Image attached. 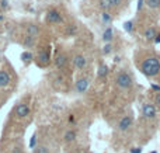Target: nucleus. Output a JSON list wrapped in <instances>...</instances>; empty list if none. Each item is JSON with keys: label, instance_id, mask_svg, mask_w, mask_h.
<instances>
[{"label": "nucleus", "instance_id": "1", "mask_svg": "<svg viewBox=\"0 0 160 153\" xmlns=\"http://www.w3.org/2000/svg\"><path fill=\"white\" fill-rule=\"evenodd\" d=\"M141 70L148 77H155L160 73V59L156 55H148L142 61Z\"/></svg>", "mask_w": 160, "mask_h": 153}, {"label": "nucleus", "instance_id": "2", "mask_svg": "<svg viewBox=\"0 0 160 153\" xmlns=\"http://www.w3.org/2000/svg\"><path fill=\"white\" fill-rule=\"evenodd\" d=\"M115 84L121 90H129V89H132V86H133V80L129 73L119 72L118 75L115 76Z\"/></svg>", "mask_w": 160, "mask_h": 153}, {"label": "nucleus", "instance_id": "3", "mask_svg": "<svg viewBox=\"0 0 160 153\" xmlns=\"http://www.w3.org/2000/svg\"><path fill=\"white\" fill-rule=\"evenodd\" d=\"M142 115L143 118L146 120H155L156 115H158V110H156L155 104H150V103H145L142 106Z\"/></svg>", "mask_w": 160, "mask_h": 153}, {"label": "nucleus", "instance_id": "4", "mask_svg": "<svg viewBox=\"0 0 160 153\" xmlns=\"http://www.w3.org/2000/svg\"><path fill=\"white\" fill-rule=\"evenodd\" d=\"M132 124H133V118L131 117V115H125V117H122L121 120L118 121L117 128H118V131L125 132V131H128V129L132 126Z\"/></svg>", "mask_w": 160, "mask_h": 153}, {"label": "nucleus", "instance_id": "5", "mask_svg": "<svg viewBox=\"0 0 160 153\" xmlns=\"http://www.w3.org/2000/svg\"><path fill=\"white\" fill-rule=\"evenodd\" d=\"M88 86H90V80H88L87 77H80V79H78V81H76V84H75L76 93H79V94H83V93L87 91Z\"/></svg>", "mask_w": 160, "mask_h": 153}, {"label": "nucleus", "instance_id": "6", "mask_svg": "<svg viewBox=\"0 0 160 153\" xmlns=\"http://www.w3.org/2000/svg\"><path fill=\"white\" fill-rule=\"evenodd\" d=\"M14 112H16V115L18 118H25L30 115V107L24 103H20V104H17V107L14 108Z\"/></svg>", "mask_w": 160, "mask_h": 153}, {"label": "nucleus", "instance_id": "7", "mask_svg": "<svg viewBox=\"0 0 160 153\" xmlns=\"http://www.w3.org/2000/svg\"><path fill=\"white\" fill-rule=\"evenodd\" d=\"M47 20H48V22H51V24H61V22L63 21L62 16L59 14V11H56V10H49L48 11Z\"/></svg>", "mask_w": 160, "mask_h": 153}, {"label": "nucleus", "instance_id": "8", "mask_svg": "<svg viewBox=\"0 0 160 153\" xmlns=\"http://www.w3.org/2000/svg\"><path fill=\"white\" fill-rule=\"evenodd\" d=\"M68 65V55L66 53H58V55L55 56V66L58 67V69H63L65 66Z\"/></svg>", "mask_w": 160, "mask_h": 153}, {"label": "nucleus", "instance_id": "9", "mask_svg": "<svg viewBox=\"0 0 160 153\" xmlns=\"http://www.w3.org/2000/svg\"><path fill=\"white\" fill-rule=\"evenodd\" d=\"M73 65H75L76 69L82 70V69H84L86 65H87V59L83 55H75L73 56Z\"/></svg>", "mask_w": 160, "mask_h": 153}, {"label": "nucleus", "instance_id": "10", "mask_svg": "<svg viewBox=\"0 0 160 153\" xmlns=\"http://www.w3.org/2000/svg\"><path fill=\"white\" fill-rule=\"evenodd\" d=\"M49 59H51V56H49V48H45V49L39 51V53H38V61H39V63L48 65V63H49Z\"/></svg>", "mask_w": 160, "mask_h": 153}, {"label": "nucleus", "instance_id": "11", "mask_svg": "<svg viewBox=\"0 0 160 153\" xmlns=\"http://www.w3.org/2000/svg\"><path fill=\"white\" fill-rule=\"evenodd\" d=\"M11 81V77L6 70H0V87H7Z\"/></svg>", "mask_w": 160, "mask_h": 153}, {"label": "nucleus", "instance_id": "12", "mask_svg": "<svg viewBox=\"0 0 160 153\" xmlns=\"http://www.w3.org/2000/svg\"><path fill=\"white\" fill-rule=\"evenodd\" d=\"M76 138H78V132L75 129H68L63 135V141L66 143H70V142H75Z\"/></svg>", "mask_w": 160, "mask_h": 153}, {"label": "nucleus", "instance_id": "13", "mask_svg": "<svg viewBox=\"0 0 160 153\" xmlns=\"http://www.w3.org/2000/svg\"><path fill=\"white\" fill-rule=\"evenodd\" d=\"M25 31H27V35L34 37V38H35V37L39 34V27L37 24H28L27 28H25Z\"/></svg>", "mask_w": 160, "mask_h": 153}, {"label": "nucleus", "instance_id": "14", "mask_svg": "<svg viewBox=\"0 0 160 153\" xmlns=\"http://www.w3.org/2000/svg\"><path fill=\"white\" fill-rule=\"evenodd\" d=\"M112 38H114V31H112V28H111V27L105 28V31L102 32V41L107 42V44H111Z\"/></svg>", "mask_w": 160, "mask_h": 153}, {"label": "nucleus", "instance_id": "15", "mask_svg": "<svg viewBox=\"0 0 160 153\" xmlns=\"http://www.w3.org/2000/svg\"><path fill=\"white\" fill-rule=\"evenodd\" d=\"M156 35H158V32H156L155 27H149L146 31H145V38L146 39H155Z\"/></svg>", "mask_w": 160, "mask_h": 153}, {"label": "nucleus", "instance_id": "16", "mask_svg": "<svg viewBox=\"0 0 160 153\" xmlns=\"http://www.w3.org/2000/svg\"><path fill=\"white\" fill-rule=\"evenodd\" d=\"M145 4L152 10H156L160 7V0H145Z\"/></svg>", "mask_w": 160, "mask_h": 153}, {"label": "nucleus", "instance_id": "17", "mask_svg": "<svg viewBox=\"0 0 160 153\" xmlns=\"http://www.w3.org/2000/svg\"><path fill=\"white\" fill-rule=\"evenodd\" d=\"M32 52H30V51H25V52L21 53V61L24 62V63H30L31 61H32Z\"/></svg>", "mask_w": 160, "mask_h": 153}, {"label": "nucleus", "instance_id": "18", "mask_svg": "<svg viewBox=\"0 0 160 153\" xmlns=\"http://www.w3.org/2000/svg\"><path fill=\"white\" fill-rule=\"evenodd\" d=\"M97 75H98V77H100V79L105 77V76L108 75V66H107V65H100Z\"/></svg>", "mask_w": 160, "mask_h": 153}, {"label": "nucleus", "instance_id": "19", "mask_svg": "<svg viewBox=\"0 0 160 153\" xmlns=\"http://www.w3.org/2000/svg\"><path fill=\"white\" fill-rule=\"evenodd\" d=\"M98 6H100V8H101L102 11H108L111 7H112V6H111V3H110V0H100Z\"/></svg>", "mask_w": 160, "mask_h": 153}, {"label": "nucleus", "instance_id": "20", "mask_svg": "<svg viewBox=\"0 0 160 153\" xmlns=\"http://www.w3.org/2000/svg\"><path fill=\"white\" fill-rule=\"evenodd\" d=\"M76 32H78V25L72 24V25H68V27H66V35L73 37Z\"/></svg>", "mask_w": 160, "mask_h": 153}, {"label": "nucleus", "instance_id": "21", "mask_svg": "<svg viewBox=\"0 0 160 153\" xmlns=\"http://www.w3.org/2000/svg\"><path fill=\"white\" fill-rule=\"evenodd\" d=\"M34 44H35V39H34V37L27 35V37L24 38V45H25L27 48H32Z\"/></svg>", "mask_w": 160, "mask_h": 153}, {"label": "nucleus", "instance_id": "22", "mask_svg": "<svg viewBox=\"0 0 160 153\" xmlns=\"http://www.w3.org/2000/svg\"><path fill=\"white\" fill-rule=\"evenodd\" d=\"M101 20L105 22V24H108V22H111V20H112V17L108 14V11H102L101 14Z\"/></svg>", "mask_w": 160, "mask_h": 153}, {"label": "nucleus", "instance_id": "23", "mask_svg": "<svg viewBox=\"0 0 160 153\" xmlns=\"http://www.w3.org/2000/svg\"><path fill=\"white\" fill-rule=\"evenodd\" d=\"M34 153H49V149L47 146H37L34 149Z\"/></svg>", "mask_w": 160, "mask_h": 153}, {"label": "nucleus", "instance_id": "24", "mask_svg": "<svg viewBox=\"0 0 160 153\" xmlns=\"http://www.w3.org/2000/svg\"><path fill=\"white\" fill-rule=\"evenodd\" d=\"M111 51H112V45H111V44H105V47L102 48V53H104V55L111 53Z\"/></svg>", "mask_w": 160, "mask_h": 153}, {"label": "nucleus", "instance_id": "25", "mask_svg": "<svg viewBox=\"0 0 160 153\" xmlns=\"http://www.w3.org/2000/svg\"><path fill=\"white\" fill-rule=\"evenodd\" d=\"M30 148L35 149L37 148V135H32V138L30 139Z\"/></svg>", "mask_w": 160, "mask_h": 153}, {"label": "nucleus", "instance_id": "26", "mask_svg": "<svg viewBox=\"0 0 160 153\" xmlns=\"http://www.w3.org/2000/svg\"><path fill=\"white\" fill-rule=\"evenodd\" d=\"M110 3H111V6H112V7H118V6H121L122 0H110Z\"/></svg>", "mask_w": 160, "mask_h": 153}, {"label": "nucleus", "instance_id": "27", "mask_svg": "<svg viewBox=\"0 0 160 153\" xmlns=\"http://www.w3.org/2000/svg\"><path fill=\"white\" fill-rule=\"evenodd\" d=\"M155 104H156L158 107H160V91L155 96Z\"/></svg>", "mask_w": 160, "mask_h": 153}, {"label": "nucleus", "instance_id": "28", "mask_svg": "<svg viewBox=\"0 0 160 153\" xmlns=\"http://www.w3.org/2000/svg\"><path fill=\"white\" fill-rule=\"evenodd\" d=\"M0 7H2V8H7L8 7V2H7V0H2V2H0Z\"/></svg>", "mask_w": 160, "mask_h": 153}, {"label": "nucleus", "instance_id": "29", "mask_svg": "<svg viewBox=\"0 0 160 153\" xmlns=\"http://www.w3.org/2000/svg\"><path fill=\"white\" fill-rule=\"evenodd\" d=\"M125 30L132 31V22H125Z\"/></svg>", "mask_w": 160, "mask_h": 153}, {"label": "nucleus", "instance_id": "30", "mask_svg": "<svg viewBox=\"0 0 160 153\" xmlns=\"http://www.w3.org/2000/svg\"><path fill=\"white\" fill-rule=\"evenodd\" d=\"M56 80H58V83H63V81H65V77H63L62 75H58V76H56Z\"/></svg>", "mask_w": 160, "mask_h": 153}, {"label": "nucleus", "instance_id": "31", "mask_svg": "<svg viewBox=\"0 0 160 153\" xmlns=\"http://www.w3.org/2000/svg\"><path fill=\"white\" fill-rule=\"evenodd\" d=\"M11 153H22V151L20 149V146H16V148H14L13 151H11Z\"/></svg>", "mask_w": 160, "mask_h": 153}, {"label": "nucleus", "instance_id": "32", "mask_svg": "<svg viewBox=\"0 0 160 153\" xmlns=\"http://www.w3.org/2000/svg\"><path fill=\"white\" fill-rule=\"evenodd\" d=\"M142 149L141 148H132V151H131V153H141Z\"/></svg>", "mask_w": 160, "mask_h": 153}, {"label": "nucleus", "instance_id": "33", "mask_svg": "<svg viewBox=\"0 0 160 153\" xmlns=\"http://www.w3.org/2000/svg\"><path fill=\"white\" fill-rule=\"evenodd\" d=\"M69 122H75V117H73V115L69 117Z\"/></svg>", "mask_w": 160, "mask_h": 153}, {"label": "nucleus", "instance_id": "34", "mask_svg": "<svg viewBox=\"0 0 160 153\" xmlns=\"http://www.w3.org/2000/svg\"><path fill=\"white\" fill-rule=\"evenodd\" d=\"M156 37H158V38H155V41L159 44V42H160V34H158V35H156Z\"/></svg>", "mask_w": 160, "mask_h": 153}, {"label": "nucleus", "instance_id": "35", "mask_svg": "<svg viewBox=\"0 0 160 153\" xmlns=\"http://www.w3.org/2000/svg\"><path fill=\"white\" fill-rule=\"evenodd\" d=\"M2 20H3V16H0V21H2Z\"/></svg>", "mask_w": 160, "mask_h": 153}, {"label": "nucleus", "instance_id": "36", "mask_svg": "<svg viewBox=\"0 0 160 153\" xmlns=\"http://www.w3.org/2000/svg\"><path fill=\"white\" fill-rule=\"evenodd\" d=\"M65 153H70V152H65Z\"/></svg>", "mask_w": 160, "mask_h": 153}]
</instances>
